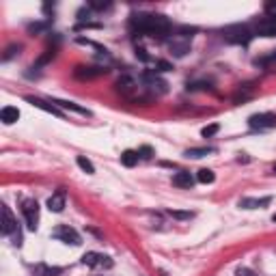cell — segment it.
Instances as JSON below:
<instances>
[{
	"instance_id": "1",
	"label": "cell",
	"mask_w": 276,
	"mask_h": 276,
	"mask_svg": "<svg viewBox=\"0 0 276 276\" xmlns=\"http://www.w3.org/2000/svg\"><path fill=\"white\" fill-rule=\"evenodd\" d=\"M130 26L151 39H168L171 35V22L158 13H134L130 17Z\"/></svg>"
},
{
	"instance_id": "2",
	"label": "cell",
	"mask_w": 276,
	"mask_h": 276,
	"mask_svg": "<svg viewBox=\"0 0 276 276\" xmlns=\"http://www.w3.org/2000/svg\"><path fill=\"white\" fill-rule=\"evenodd\" d=\"M192 31H188V28H181L179 32H171L166 39V46L168 50H171L173 56H177V59H181V56H186L188 52H190V41H192Z\"/></svg>"
},
{
	"instance_id": "3",
	"label": "cell",
	"mask_w": 276,
	"mask_h": 276,
	"mask_svg": "<svg viewBox=\"0 0 276 276\" xmlns=\"http://www.w3.org/2000/svg\"><path fill=\"white\" fill-rule=\"evenodd\" d=\"M4 235H13V244L16 246H22V233H20V227H17V220L16 216L11 214L7 205H2V227H0Z\"/></svg>"
},
{
	"instance_id": "4",
	"label": "cell",
	"mask_w": 276,
	"mask_h": 276,
	"mask_svg": "<svg viewBox=\"0 0 276 276\" xmlns=\"http://www.w3.org/2000/svg\"><path fill=\"white\" fill-rule=\"evenodd\" d=\"M22 214H24V220H26L28 229L37 231V227H39V203L35 198H26L22 203Z\"/></svg>"
},
{
	"instance_id": "5",
	"label": "cell",
	"mask_w": 276,
	"mask_h": 276,
	"mask_svg": "<svg viewBox=\"0 0 276 276\" xmlns=\"http://www.w3.org/2000/svg\"><path fill=\"white\" fill-rule=\"evenodd\" d=\"M114 86H117V91L123 95V97H128V99H132V101H140L138 99V82L134 80L132 76L123 74L117 82H114Z\"/></svg>"
},
{
	"instance_id": "6",
	"label": "cell",
	"mask_w": 276,
	"mask_h": 276,
	"mask_svg": "<svg viewBox=\"0 0 276 276\" xmlns=\"http://www.w3.org/2000/svg\"><path fill=\"white\" fill-rule=\"evenodd\" d=\"M52 237L63 242V244H71V246H80L82 244L80 233L76 229H71L69 225H59L54 231H52Z\"/></svg>"
},
{
	"instance_id": "7",
	"label": "cell",
	"mask_w": 276,
	"mask_h": 276,
	"mask_svg": "<svg viewBox=\"0 0 276 276\" xmlns=\"http://www.w3.org/2000/svg\"><path fill=\"white\" fill-rule=\"evenodd\" d=\"M250 31L246 26H229L225 28V39L229 43H242V46H246V43L250 41Z\"/></svg>"
},
{
	"instance_id": "8",
	"label": "cell",
	"mask_w": 276,
	"mask_h": 276,
	"mask_svg": "<svg viewBox=\"0 0 276 276\" xmlns=\"http://www.w3.org/2000/svg\"><path fill=\"white\" fill-rule=\"evenodd\" d=\"M248 125L253 130H270L276 128V114L274 113H259L248 119Z\"/></svg>"
},
{
	"instance_id": "9",
	"label": "cell",
	"mask_w": 276,
	"mask_h": 276,
	"mask_svg": "<svg viewBox=\"0 0 276 276\" xmlns=\"http://www.w3.org/2000/svg\"><path fill=\"white\" fill-rule=\"evenodd\" d=\"M143 80H145V84H147V89L151 91V93H166V86L168 84L162 78H158L156 71H145Z\"/></svg>"
},
{
	"instance_id": "10",
	"label": "cell",
	"mask_w": 276,
	"mask_h": 276,
	"mask_svg": "<svg viewBox=\"0 0 276 276\" xmlns=\"http://www.w3.org/2000/svg\"><path fill=\"white\" fill-rule=\"evenodd\" d=\"M82 263L89 265V268H113L110 257L99 255V253H86L84 257H82Z\"/></svg>"
},
{
	"instance_id": "11",
	"label": "cell",
	"mask_w": 276,
	"mask_h": 276,
	"mask_svg": "<svg viewBox=\"0 0 276 276\" xmlns=\"http://www.w3.org/2000/svg\"><path fill=\"white\" fill-rule=\"evenodd\" d=\"M101 74H108V69H101V67H86V65H78L74 71V76L78 80H93Z\"/></svg>"
},
{
	"instance_id": "12",
	"label": "cell",
	"mask_w": 276,
	"mask_h": 276,
	"mask_svg": "<svg viewBox=\"0 0 276 276\" xmlns=\"http://www.w3.org/2000/svg\"><path fill=\"white\" fill-rule=\"evenodd\" d=\"M26 101H28V104H32L35 108L43 110V113H50V114H54V117H59V119L63 117V113H61L59 108H56L54 104H52V101H43V99H39V97H32V95H28Z\"/></svg>"
},
{
	"instance_id": "13",
	"label": "cell",
	"mask_w": 276,
	"mask_h": 276,
	"mask_svg": "<svg viewBox=\"0 0 276 276\" xmlns=\"http://www.w3.org/2000/svg\"><path fill=\"white\" fill-rule=\"evenodd\" d=\"M255 32L259 37H276V20H272V17H265V20H261L255 26Z\"/></svg>"
},
{
	"instance_id": "14",
	"label": "cell",
	"mask_w": 276,
	"mask_h": 276,
	"mask_svg": "<svg viewBox=\"0 0 276 276\" xmlns=\"http://www.w3.org/2000/svg\"><path fill=\"white\" fill-rule=\"evenodd\" d=\"M272 203V196H261V198H242L240 207L242 210H259V207H265Z\"/></svg>"
},
{
	"instance_id": "15",
	"label": "cell",
	"mask_w": 276,
	"mask_h": 276,
	"mask_svg": "<svg viewBox=\"0 0 276 276\" xmlns=\"http://www.w3.org/2000/svg\"><path fill=\"white\" fill-rule=\"evenodd\" d=\"M63 207H65V192L59 190V192H54V195L48 198V210L54 211V214H61Z\"/></svg>"
},
{
	"instance_id": "16",
	"label": "cell",
	"mask_w": 276,
	"mask_h": 276,
	"mask_svg": "<svg viewBox=\"0 0 276 276\" xmlns=\"http://www.w3.org/2000/svg\"><path fill=\"white\" fill-rule=\"evenodd\" d=\"M17 119H20V110H17L16 106H4V108L0 110V121H2L4 125L16 123Z\"/></svg>"
},
{
	"instance_id": "17",
	"label": "cell",
	"mask_w": 276,
	"mask_h": 276,
	"mask_svg": "<svg viewBox=\"0 0 276 276\" xmlns=\"http://www.w3.org/2000/svg\"><path fill=\"white\" fill-rule=\"evenodd\" d=\"M173 186H177V188H192V186H195V177H192L188 171H179L177 175L173 177Z\"/></svg>"
},
{
	"instance_id": "18",
	"label": "cell",
	"mask_w": 276,
	"mask_h": 276,
	"mask_svg": "<svg viewBox=\"0 0 276 276\" xmlns=\"http://www.w3.org/2000/svg\"><path fill=\"white\" fill-rule=\"evenodd\" d=\"M52 104L56 106V108H65V110H71V113H78V114H86L89 117V110L86 108H82V106L78 104H74V101H65V99H52Z\"/></svg>"
},
{
	"instance_id": "19",
	"label": "cell",
	"mask_w": 276,
	"mask_h": 276,
	"mask_svg": "<svg viewBox=\"0 0 276 276\" xmlns=\"http://www.w3.org/2000/svg\"><path fill=\"white\" fill-rule=\"evenodd\" d=\"M35 276H59L63 272V268H56V265H46V263H37L32 268Z\"/></svg>"
},
{
	"instance_id": "20",
	"label": "cell",
	"mask_w": 276,
	"mask_h": 276,
	"mask_svg": "<svg viewBox=\"0 0 276 276\" xmlns=\"http://www.w3.org/2000/svg\"><path fill=\"white\" fill-rule=\"evenodd\" d=\"M121 164L128 168L136 166L138 164V151H134V149H125L123 153H121Z\"/></svg>"
},
{
	"instance_id": "21",
	"label": "cell",
	"mask_w": 276,
	"mask_h": 276,
	"mask_svg": "<svg viewBox=\"0 0 276 276\" xmlns=\"http://www.w3.org/2000/svg\"><path fill=\"white\" fill-rule=\"evenodd\" d=\"M216 149L214 147H195V149H188L186 151V158H205L207 153H214Z\"/></svg>"
},
{
	"instance_id": "22",
	"label": "cell",
	"mask_w": 276,
	"mask_h": 276,
	"mask_svg": "<svg viewBox=\"0 0 276 276\" xmlns=\"http://www.w3.org/2000/svg\"><path fill=\"white\" fill-rule=\"evenodd\" d=\"M196 181L198 183H214L216 181V175L211 168H201V171L196 173Z\"/></svg>"
},
{
	"instance_id": "23",
	"label": "cell",
	"mask_w": 276,
	"mask_h": 276,
	"mask_svg": "<svg viewBox=\"0 0 276 276\" xmlns=\"http://www.w3.org/2000/svg\"><path fill=\"white\" fill-rule=\"evenodd\" d=\"M76 162H78V166L86 173V175H93V173H95V166L91 164V160H86L84 156H78V160H76Z\"/></svg>"
},
{
	"instance_id": "24",
	"label": "cell",
	"mask_w": 276,
	"mask_h": 276,
	"mask_svg": "<svg viewBox=\"0 0 276 276\" xmlns=\"http://www.w3.org/2000/svg\"><path fill=\"white\" fill-rule=\"evenodd\" d=\"M48 26H50V20H48V22H35V24H28V32L37 35V32L48 31Z\"/></svg>"
},
{
	"instance_id": "25",
	"label": "cell",
	"mask_w": 276,
	"mask_h": 276,
	"mask_svg": "<svg viewBox=\"0 0 276 276\" xmlns=\"http://www.w3.org/2000/svg\"><path fill=\"white\" fill-rule=\"evenodd\" d=\"M168 216L177 218V220H190V218H195V211H179V210H168Z\"/></svg>"
},
{
	"instance_id": "26",
	"label": "cell",
	"mask_w": 276,
	"mask_h": 276,
	"mask_svg": "<svg viewBox=\"0 0 276 276\" xmlns=\"http://www.w3.org/2000/svg\"><path fill=\"white\" fill-rule=\"evenodd\" d=\"M50 59H54V50H46V54H43L41 59L37 61L35 65H32V69H39V67H41V65H46V63L50 61Z\"/></svg>"
},
{
	"instance_id": "27",
	"label": "cell",
	"mask_w": 276,
	"mask_h": 276,
	"mask_svg": "<svg viewBox=\"0 0 276 276\" xmlns=\"http://www.w3.org/2000/svg\"><path fill=\"white\" fill-rule=\"evenodd\" d=\"M20 50H22V46H16V43H13V46H9V48H7V52H4V54H2V61L13 59V56H16Z\"/></svg>"
},
{
	"instance_id": "28",
	"label": "cell",
	"mask_w": 276,
	"mask_h": 276,
	"mask_svg": "<svg viewBox=\"0 0 276 276\" xmlns=\"http://www.w3.org/2000/svg\"><path fill=\"white\" fill-rule=\"evenodd\" d=\"M218 130H220V125H218V123H211V125H205V128L201 130V134H203L205 138H210V136H214Z\"/></svg>"
},
{
	"instance_id": "29",
	"label": "cell",
	"mask_w": 276,
	"mask_h": 276,
	"mask_svg": "<svg viewBox=\"0 0 276 276\" xmlns=\"http://www.w3.org/2000/svg\"><path fill=\"white\" fill-rule=\"evenodd\" d=\"M153 156V149L149 147V145H143V147L138 149V158H143V160H149Z\"/></svg>"
},
{
	"instance_id": "30",
	"label": "cell",
	"mask_w": 276,
	"mask_h": 276,
	"mask_svg": "<svg viewBox=\"0 0 276 276\" xmlns=\"http://www.w3.org/2000/svg\"><path fill=\"white\" fill-rule=\"evenodd\" d=\"M156 67H158V71H171L173 69V65L168 61H156Z\"/></svg>"
},
{
	"instance_id": "31",
	"label": "cell",
	"mask_w": 276,
	"mask_h": 276,
	"mask_svg": "<svg viewBox=\"0 0 276 276\" xmlns=\"http://www.w3.org/2000/svg\"><path fill=\"white\" fill-rule=\"evenodd\" d=\"M265 13H268V17L276 20V2H268V4H265Z\"/></svg>"
},
{
	"instance_id": "32",
	"label": "cell",
	"mask_w": 276,
	"mask_h": 276,
	"mask_svg": "<svg viewBox=\"0 0 276 276\" xmlns=\"http://www.w3.org/2000/svg\"><path fill=\"white\" fill-rule=\"evenodd\" d=\"M108 7H110V2H89V9H95V11H104Z\"/></svg>"
},
{
	"instance_id": "33",
	"label": "cell",
	"mask_w": 276,
	"mask_h": 276,
	"mask_svg": "<svg viewBox=\"0 0 276 276\" xmlns=\"http://www.w3.org/2000/svg\"><path fill=\"white\" fill-rule=\"evenodd\" d=\"M136 56H138L140 61H145V63H147V61H151V56L147 54V50H145V48H136Z\"/></svg>"
},
{
	"instance_id": "34",
	"label": "cell",
	"mask_w": 276,
	"mask_h": 276,
	"mask_svg": "<svg viewBox=\"0 0 276 276\" xmlns=\"http://www.w3.org/2000/svg\"><path fill=\"white\" fill-rule=\"evenodd\" d=\"M237 276H255V274L250 272V270H244V268H242V270H237Z\"/></svg>"
},
{
	"instance_id": "35",
	"label": "cell",
	"mask_w": 276,
	"mask_h": 276,
	"mask_svg": "<svg viewBox=\"0 0 276 276\" xmlns=\"http://www.w3.org/2000/svg\"><path fill=\"white\" fill-rule=\"evenodd\" d=\"M160 276H168V274L166 272H160Z\"/></svg>"
},
{
	"instance_id": "36",
	"label": "cell",
	"mask_w": 276,
	"mask_h": 276,
	"mask_svg": "<svg viewBox=\"0 0 276 276\" xmlns=\"http://www.w3.org/2000/svg\"><path fill=\"white\" fill-rule=\"evenodd\" d=\"M272 171H274V173H276V162H274V166H272Z\"/></svg>"
},
{
	"instance_id": "37",
	"label": "cell",
	"mask_w": 276,
	"mask_h": 276,
	"mask_svg": "<svg viewBox=\"0 0 276 276\" xmlns=\"http://www.w3.org/2000/svg\"><path fill=\"white\" fill-rule=\"evenodd\" d=\"M272 222H276V214H274V216H272Z\"/></svg>"
}]
</instances>
